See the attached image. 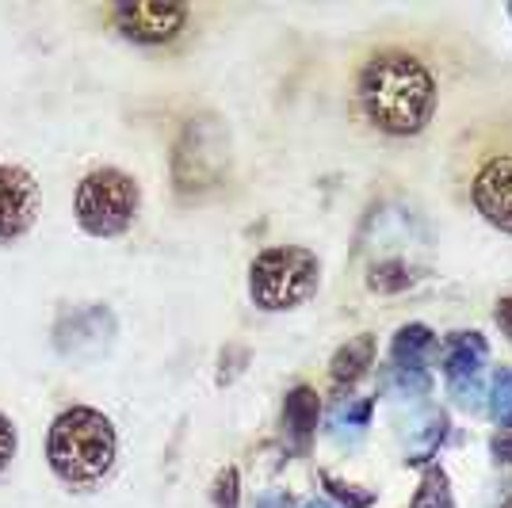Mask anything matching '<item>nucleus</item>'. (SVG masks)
I'll return each mask as SVG.
<instances>
[{
	"mask_svg": "<svg viewBox=\"0 0 512 508\" xmlns=\"http://www.w3.org/2000/svg\"><path fill=\"white\" fill-rule=\"evenodd\" d=\"M360 107L371 127L394 134V138H406V134H417L432 119L436 81L425 69V62H417L413 54L383 50L363 65Z\"/></svg>",
	"mask_w": 512,
	"mask_h": 508,
	"instance_id": "nucleus-1",
	"label": "nucleus"
},
{
	"mask_svg": "<svg viewBox=\"0 0 512 508\" xmlns=\"http://www.w3.org/2000/svg\"><path fill=\"white\" fill-rule=\"evenodd\" d=\"M115 451H119V440H115V428L104 413L96 409H65L58 421L50 424V466L54 474L69 482V486H92L100 482L111 463H115Z\"/></svg>",
	"mask_w": 512,
	"mask_h": 508,
	"instance_id": "nucleus-2",
	"label": "nucleus"
},
{
	"mask_svg": "<svg viewBox=\"0 0 512 508\" xmlns=\"http://www.w3.org/2000/svg\"><path fill=\"white\" fill-rule=\"evenodd\" d=\"M230 176V130L214 115H199L180 130L172 149V184L180 199H203Z\"/></svg>",
	"mask_w": 512,
	"mask_h": 508,
	"instance_id": "nucleus-3",
	"label": "nucleus"
},
{
	"mask_svg": "<svg viewBox=\"0 0 512 508\" xmlns=\"http://www.w3.org/2000/svg\"><path fill=\"white\" fill-rule=\"evenodd\" d=\"M321 264L310 249L279 245L253 260L249 268V295L260 310H295L318 291Z\"/></svg>",
	"mask_w": 512,
	"mask_h": 508,
	"instance_id": "nucleus-4",
	"label": "nucleus"
},
{
	"mask_svg": "<svg viewBox=\"0 0 512 508\" xmlns=\"http://www.w3.org/2000/svg\"><path fill=\"white\" fill-rule=\"evenodd\" d=\"M138 184L119 169H96L88 172L77 188V222L92 237H115L134 222L138 214Z\"/></svg>",
	"mask_w": 512,
	"mask_h": 508,
	"instance_id": "nucleus-5",
	"label": "nucleus"
},
{
	"mask_svg": "<svg viewBox=\"0 0 512 508\" xmlns=\"http://www.w3.org/2000/svg\"><path fill=\"white\" fill-rule=\"evenodd\" d=\"M111 344H115V314L100 302L77 306L54 325V348L73 363H96Z\"/></svg>",
	"mask_w": 512,
	"mask_h": 508,
	"instance_id": "nucleus-6",
	"label": "nucleus"
},
{
	"mask_svg": "<svg viewBox=\"0 0 512 508\" xmlns=\"http://www.w3.org/2000/svg\"><path fill=\"white\" fill-rule=\"evenodd\" d=\"M482 363H486V337L482 333H455L448 340V356H444V375H448L451 398L463 409L482 405Z\"/></svg>",
	"mask_w": 512,
	"mask_h": 508,
	"instance_id": "nucleus-7",
	"label": "nucleus"
},
{
	"mask_svg": "<svg viewBox=\"0 0 512 508\" xmlns=\"http://www.w3.org/2000/svg\"><path fill=\"white\" fill-rule=\"evenodd\" d=\"M39 184L20 165H0V241H12L35 226Z\"/></svg>",
	"mask_w": 512,
	"mask_h": 508,
	"instance_id": "nucleus-8",
	"label": "nucleus"
},
{
	"mask_svg": "<svg viewBox=\"0 0 512 508\" xmlns=\"http://www.w3.org/2000/svg\"><path fill=\"white\" fill-rule=\"evenodd\" d=\"M188 8L184 4H150V0H134L115 8L119 31L134 43H169L172 35L184 27Z\"/></svg>",
	"mask_w": 512,
	"mask_h": 508,
	"instance_id": "nucleus-9",
	"label": "nucleus"
},
{
	"mask_svg": "<svg viewBox=\"0 0 512 508\" xmlns=\"http://www.w3.org/2000/svg\"><path fill=\"white\" fill-rule=\"evenodd\" d=\"M474 207L497 230L512 233V157H493L474 176Z\"/></svg>",
	"mask_w": 512,
	"mask_h": 508,
	"instance_id": "nucleus-10",
	"label": "nucleus"
},
{
	"mask_svg": "<svg viewBox=\"0 0 512 508\" xmlns=\"http://www.w3.org/2000/svg\"><path fill=\"white\" fill-rule=\"evenodd\" d=\"M432 348H436V337L428 325H406V329H398V337L390 344V363L402 371H425Z\"/></svg>",
	"mask_w": 512,
	"mask_h": 508,
	"instance_id": "nucleus-11",
	"label": "nucleus"
},
{
	"mask_svg": "<svg viewBox=\"0 0 512 508\" xmlns=\"http://www.w3.org/2000/svg\"><path fill=\"white\" fill-rule=\"evenodd\" d=\"M283 424H287V432L295 436L299 447L314 436V428H318V394L310 386H295L287 394V402H283Z\"/></svg>",
	"mask_w": 512,
	"mask_h": 508,
	"instance_id": "nucleus-12",
	"label": "nucleus"
},
{
	"mask_svg": "<svg viewBox=\"0 0 512 508\" xmlns=\"http://www.w3.org/2000/svg\"><path fill=\"white\" fill-rule=\"evenodd\" d=\"M371 360H375V340L363 333V337L348 340L341 352L333 356V367H329V375H333V382H337V386H352V382L360 379L363 371L371 367Z\"/></svg>",
	"mask_w": 512,
	"mask_h": 508,
	"instance_id": "nucleus-13",
	"label": "nucleus"
},
{
	"mask_svg": "<svg viewBox=\"0 0 512 508\" xmlns=\"http://www.w3.org/2000/svg\"><path fill=\"white\" fill-rule=\"evenodd\" d=\"M371 421V402L367 398H341L337 409L329 413V428H333V436L344 440V436H360L363 428Z\"/></svg>",
	"mask_w": 512,
	"mask_h": 508,
	"instance_id": "nucleus-14",
	"label": "nucleus"
},
{
	"mask_svg": "<svg viewBox=\"0 0 512 508\" xmlns=\"http://www.w3.org/2000/svg\"><path fill=\"white\" fill-rule=\"evenodd\" d=\"M413 508H455L451 482L440 466H432L425 478H421V489H417V497H413Z\"/></svg>",
	"mask_w": 512,
	"mask_h": 508,
	"instance_id": "nucleus-15",
	"label": "nucleus"
},
{
	"mask_svg": "<svg viewBox=\"0 0 512 508\" xmlns=\"http://www.w3.org/2000/svg\"><path fill=\"white\" fill-rule=\"evenodd\" d=\"M490 413L497 424H509L512 421V367H501L497 375H493V386H490Z\"/></svg>",
	"mask_w": 512,
	"mask_h": 508,
	"instance_id": "nucleus-16",
	"label": "nucleus"
},
{
	"mask_svg": "<svg viewBox=\"0 0 512 508\" xmlns=\"http://www.w3.org/2000/svg\"><path fill=\"white\" fill-rule=\"evenodd\" d=\"M237 493H241V478H237L234 466H226V470L214 478L211 508H237Z\"/></svg>",
	"mask_w": 512,
	"mask_h": 508,
	"instance_id": "nucleus-17",
	"label": "nucleus"
},
{
	"mask_svg": "<svg viewBox=\"0 0 512 508\" xmlns=\"http://www.w3.org/2000/svg\"><path fill=\"white\" fill-rule=\"evenodd\" d=\"M321 482H325V489H329L337 501H344L348 508H367L371 501H375V493H363L360 486H348V482H341L337 474H321Z\"/></svg>",
	"mask_w": 512,
	"mask_h": 508,
	"instance_id": "nucleus-18",
	"label": "nucleus"
},
{
	"mask_svg": "<svg viewBox=\"0 0 512 508\" xmlns=\"http://www.w3.org/2000/svg\"><path fill=\"white\" fill-rule=\"evenodd\" d=\"M390 382L402 398H417L428 390V375L425 371H402V367H390Z\"/></svg>",
	"mask_w": 512,
	"mask_h": 508,
	"instance_id": "nucleus-19",
	"label": "nucleus"
},
{
	"mask_svg": "<svg viewBox=\"0 0 512 508\" xmlns=\"http://www.w3.org/2000/svg\"><path fill=\"white\" fill-rule=\"evenodd\" d=\"M12 455H16V428L0 417V470L12 463Z\"/></svg>",
	"mask_w": 512,
	"mask_h": 508,
	"instance_id": "nucleus-20",
	"label": "nucleus"
},
{
	"mask_svg": "<svg viewBox=\"0 0 512 508\" xmlns=\"http://www.w3.org/2000/svg\"><path fill=\"white\" fill-rule=\"evenodd\" d=\"M493 459L497 463H512V421L501 424V432L493 436Z\"/></svg>",
	"mask_w": 512,
	"mask_h": 508,
	"instance_id": "nucleus-21",
	"label": "nucleus"
},
{
	"mask_svg": "<svg viewBox=\"0 0 512 508\" xmlns=\"http://www.w3.org/2000/svg\"><path fill=\"white\" fill-rule=\"evenodd\" d=\"M493 318H497V325H501V333L512 340V295H505L501 302H497V314H493Z\"/></svg>",
	"mask_w": 512,
	"mask_h": 508,
	"instance_id": "nucleus-22",
	"label": "nucleus"
},
{
	"mask_svg": "<svg viewBox=\"0 0 512 508\" xmlns=\"http://www.w3.org/2000/svg\"><path fill=\"white\" fill-rule=\"evenodd\" d=\"M256 508H291V501L272 493V497H260V505H256Z\"/></svg>",
	"mask_w": 512,
	"mask_h": 508,
	"instance_id": "nucleus-23",
	"label": "nucleus"
},
{
	"mask_svg": "<svg viewBox=\"0 0 512 508\" xmlns=\"http://www.w3.org/2000/svg\"><path fill=\"white\" fill-rule=\"evenodd\" d=\"M302 508H333V505H325V501H310V505H302Z\"/></svg>",
	"mask_w": 512,
	"mask_h": 508,
	"instance_id": "nucleus-24",
	"label": "nucleus"
}]
</instances>
